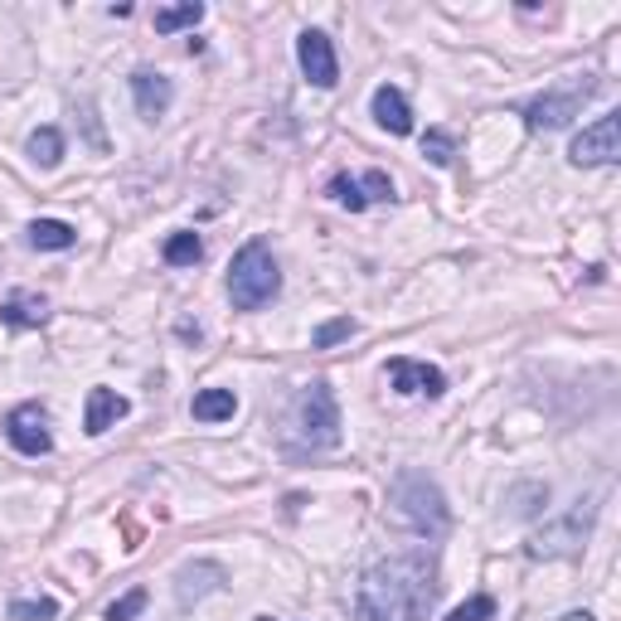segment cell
Instances as JSON below:
<instances>
[{
  "mask_svg": "<svg viewBox=\"0 0 621 621\" xmlns=\"http://www.w3.org/2000/svg\"><path fill=\"white\" fill-rule=\"evenodd\" d=\"M190 413L200 422H229L238 413V398H233V389H200L190 403Z\"/></svg>",
  "mask_w": 621,
  "mask_h": 621,
  "instance_id": "cell-18",
  "label": "cell"
},
{
  "mask_svg": "<svg viewBox=\"0 0 621 621\" xmlns=\"http://www.w3.org/2000/svg\"><path fill=\"white\" fill-rule=\"evenodd\" d=\"M447 621H495V597L491 593H476V597H466V603L452 612Z\"/></svg>",
  "mask_w": 621,
  "mask_h": 621,
  "instance_id": "cell-26",
  "label": "cell"
},
{
  "mask_svg": "<svg viewBox=\"0 0 621 621\" xmlns=\"http://www.w3.org/2000/svg\"><path fill=\"white\" fill-rule=\"evenodd\" d=\"M5 438H10V447H15L20 457H49V452H54L49 413L39 408V403H20V408H10V418H5Z\"/></svg>",
  "mask_w": 621,
  "mask_h": 621,
  "instance_id": "cell-7",
  "label": "cell"
},
{
  "mask_svg": "<svg viewBox=\"0 0 621 621\" xmlns=\"http://www.w3.org/2000/svg\"><path fill=\"white\" fill-rule=\"evenodd\" d=\"M438 548H403L359 578L355 621H428L438 607Z\"/></svg>",
  "mask_w": 621,
  "mask_h": 621,
  "instance_id": "cell-1",
  "label": "cell"
},
{
  "mask_svg": "<svg viewBox=\"0 0 621 621\" xmlns=\"http://www.w3.org/2000/svg\"><path fill=\"white\" fill-rule=\"evenodd\" d=\"M296 64H302V74L316 83V88H335L340 83L335 45H330V35H320V29H306V35L296 39Z\"/></svg>",
  "mask_w": 621,
  "mask_h": 621,
  "instance_id": "cell-11",
  "label": "cell"
},
{
  "mask_svg": "<svg viewBox=\"0 0 621 621\" xmlns=\"http://www.w3.org/2000/svg\"><path fill=\"white\" fill-rule=\"evenodd\" d=\"M45 320H49V302L39 292H10L0 302V326H10V330H35Z\"/></svg>",
  "mask_w": 621,
  "mask_h": 621,
  "instance_id": "cell-16",
  "label": "cell"
},
{
  "mask_svg": "<svg viewBox=\"0 0 621 621\" xmlns=\"http://www.w3.org/2000/svg\"><path fill=\"white\" fill-rule=\"evenodd\" d=\"M593 92H597V78L593 74H573V78L554 83V88H544L540 98L524 102V127H530V131H558V127H568V122L587 107V98H593Z\"/></svg>",
  "mask_w": 621,
  "mask_h": 621,
  "instance_id": "cell-5",
  "label": "cell"
},
{
  "mask_svg": "<svg viewBox=\"0 0 621 621\" xmlns=\"http://www.w3.org/2000/svg\"><path fill=\"white\" fill-rule=\"evenodd\" d=\"M359 330V320H350V316H335V320H326V326L316 330V335H310V345L316 350H335L340 340H350Z\"/></svg>",
  "mask_w": 621,
  "mask_h": 621,
  "instance_id": "cell-23",
  "label": "cell"
},
{
  "mask_svg": "<svg viewBox=\"0 0 621 621\" xmlns=\"http://www.w3.org/2000/svg\"><path fill=\"white\" fill-rule=\"evenodd\" d=\"M452 151H457V141H452V131L432 127L428 137H422V155H428L432 165H452Z\"/></svg>",
  "mask_w": 621,
  "mask_h": 621,
  "instance_id": "cell-25",
  "label": "cell"
},
{
  "mask_svg": "<svg viewBox=\"0 0 621 621\" xmlns=\"http://www.w3.org/2000/svg\"><path fill=\"white\" fill-rule=\"evenodd\" d=\"M127 413H131V403L122 398L117 389H92L88 393V408H83V432H88V438H102V432L117 428Z\"/></svg>",
  "mask_w": 621,
  "mask_h": 621,
  "instance_id": "cell-14",
  "label": "cell"
},
{
  "mask_svg": "<svg viewBox=\"0 0 621 621\" xmlns=\"http://www.w3.org/2000/svg\"><path fill=\"white\" fill-rule=\"evenodd\" d=\"M161 257H165L170 267H194V263L204 257V238L190 233V229L170 233V238H165V248H161Z\"/></svg>",
  "mask_w": 621,
  "mask_h": 621,
  "instance_id": "cell-20",
  "label": "cell"
},
{
  "mask_svg": "<svg viewBox=\"0 0 621 621\" xmlns=\"http://www.w3.org/2000/svg\"><path fill=\"white\" fill-rule=\"evenodd\" d=\"M330 200L340 204V210H350V214H359V210H369V204H384L393 200V180H389V170H365V175H330Z\"/></svg>",
  "mask_w": 621,
  "mask_h": 621,
  "instance_id": "cell-9",
  "label": "cell"
},
{
  "mask_svg": "<svg viewBox=\"0 0 621 621\" xmlns=\"http://www.w3.org/2000/svg\"><path fill=\"white\" fill-rule=\"evenodd\" d=\"M204 20L200 0H180V5H161L155 10V35H175V29H194Z\"/></svg>",
  "mask_w": 621,
  "mask_h": 621,
  "instance_id": "cell-19",
  "label": "cell"
},
{
  "mask_svg": "<svg viewBox=\"0 0 621 621\" xmlns=\"http://www.w3.org/2000/svg\"><path fill=\"white\" fill-rule=\"evenodd\" d=\"M257 621H277V617H257Z\"/></svg>",
  "mask_w": 621,
  "mask_h": 621,
  "instance_id": "cell-28",
  "label": "cell"
},
{
  "mask_svg": "<svg viewBox=\"0 0 621 621\" xmlns=\"http://www.w3.org/2000/svg\"><path fill=\"white\" fill-rule=\"evenodd\" d=\"M131 98H137L141 122H161L175 102V83L165 74H151V68H137V74H131Z\"/></svg>",
  "mask_w": 621,
  "mask_h": 621,
  "instance_id": "cell-13",
  "label": "cell"
},
{
  "mask_svg": "<svg viewBox=\"0 0 621 621\" xmlns=\"http://www.w3.org/2000/svg\"><path fill=\"white\" fill-rule=\"evenodd\" d=\"M369 112H375V122L389 131V137H408L413 131V112H408V98H403L393 83L384 88H375V98H369Z\"/></svg>",
  "mask_w": 621,
  "mask_h": 621,
  "instance_id": "cell-15",
  "label": "cell"
},
{
  "mask_svg": "<svg viewBox=\"0 0 621 621\" xmlns=\"http://www.w3.org/2000/svg\"><path fill=\"white\" fill-rule=\"evenodd\" d=\"M147 603H151L147 587H131L127 597H117V603L107 607V621H137L141 612H147Z\"/></svg>",
  "mask_w": 621,
  "mask_h": 621,
  "instance_id": "cell-24",
  "label": "cell"
},
{
  "mask_svg": "<svg viewBox=\"0 0 621 621\" xmlns=\"http://www.w3.org/2000/svg\"><path fill=\"white\" fill-rule=\"evenodd\" d=\"M287 447L296 457H316V452L340 447V403L330 393L326 379H310V384L296 393V408H292V432H287Z\"/></svg>",
  "mask_w": 621,
  "mask_h": 621,
  "instance_id": "cell-2",
  "label": "cell"
},
{
  "mask_svg": "<svg viewBox=\"0 0 621 621\" xmlns=\"http://www.w3.org/2000/svg\"><path fill=\"white\" fill-rule=\"evenodd\" d=\"M282 292V273H277V257L263 238L243 243L229 263V302L238 310H263L273 296Z\"/></svg>",
  "mask_w": 621,
  "mask_h": 621,
  "instance_id": "cell-4",
  "label": "cell"
},
{
  "mask_svg": "<svg viewBox=\"0 0 621 621\" xmlns=\"http://www.w3.org/2000/svg\"><path fill=\"white\" fill-rule=\"evenodd\" d=\"M25 233H29V248H39V253H68L78 243L74 224H64V219H35Z\"/></svg>",
  "mask_w": 621,
  "mask_h": 621,
  "instance_id": "cell-17",
  "label": "cell"
},
{
  "mask_svg": "<svg viewBox=\"0 0 621 621\" xmlns=\"http://www.w3.org/2000/svg\"><path fill=\"white\" fill-rule=\"evenodd\" d=\"M393 510L422 540H442L452 530V510L447 495L438 491V481H428L422 471H398L393 476Z\"/></svg>",
  "mask_w": 621,
  "mask_h": 621,
  "instance_id": "cell-3",
  "label": "cell"
},
{
  "mask_svg": "<svg viewBox=\"0 0 621 621\" xmlns=\"http://www.w3.org/2000/svg\"><path fill=\"white\" fill-rule=\"evenodd\" d=\"M558 621H597L593 612H568V617H558Z\"/></svg>",
  "mask_w": 621,
  "mask_h": 621,
  "instance_id": "cell-27",
  "label": "cell"
},
{
  "mask_svg": "<svg viewBox=\"0 0 621 621\" xmlns=\"http://www.w3.org/2000/svg\"><path fill=\"white\" fill-rule=\"evenodd\" d=\"M384 379H389L393 393H403V398H418V393L442 398V393H447V375H442L438 365H422V359H403V355L389 359Z\"/></svg>",
  "mask_w": 621,
  "mask_h": 621,
  "instance_id": "cell-10",
  "label": "cell"
},
{
  "mask_svg": "<svg viewBox=\"0 0 621 621\" xmlns=\"http://www.w3.org/2000/svg\"><path fill=\"white\" fill-rule=\"evenodd\" d=\"M224 583H229V573H224L219 563H210V558H200V563H185L180 573H175V603H180V607H194L200 597L219 593Z\"/></svg>",
  "mask_w": 621,
  "mask_h": 621,
  "instance_id": "cell-12",
  "label": "cell"
},
{
  "mask_svg": "<svg viewBox=\"0 0 621 621\" xmlns=\"http://www.w3.org/2000/svg\"><path fill=\"white\" fill-rule=\"evenodd\" d=\"M29 161L45 165V170H54V165L64 161V131H59V127L29 131Z\"/></svg>",
  "mask_w": 621,
  "mask_h": 621,
  "instance_id": "cell-21",
  "label": "cell"
},
{
  "mask_svg": "<svg viewBox=\"0 0 621 621\" xmlns=\"http://www.w3.org/2000/svg\"><path fill=\"white\" fill-rule=\"evenodd\" d=\"M59 603L54 597H15L10 603V621H54Z\"/></svg>",
  "mask_w": 621,
  "mask_h": 621,
  "instance_id": "cell-22",
  "label": "cell"
},
{
  "mask_svg": "<svg viewBox=\"0 0 621 621\" xmlns=\"http://www.w3.org/2000/svg\"><path fill=\"white\" fill-rule=\"evenodd\" d=\"M621 155V112H603L593 127H583L573 137L568 161L573 165H612Z\"/></svg>",
  "mask_w": 621,
  "mask_h": 621,
  "instance_id": "cell-8",
  "label": "cell"
},
{
  "mask_svg": "<svg viewBox=\"0 0 621 621\" xmlns=\"http://www.w3.org/2000/svg\"><path fill=\"white\" fill-rule=\"evenodd\" d=\"M593 520H597V500H593V495H587V500H573V510H568L563 520L544 524V530L530 540V558L578 554V548H583V540L593 534Z\"/></svg>",
  "mask_w": 621,
  "mask_h": 621,
  "instance_id": "cell-6",
  "label": "cell"
}]
</instances>
